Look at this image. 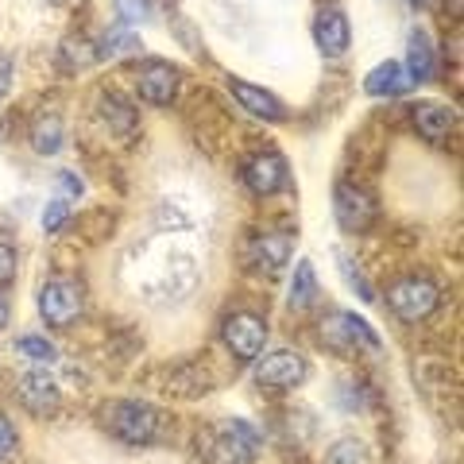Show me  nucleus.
<instances>
[{
    "label": "nucleus",
    "mask_w": 464,
    "mask_h": 464,
    "mask_svg": "<svg viewBox=\"0 0 464 464\" xmlns=\"http://www.w3.org/2000/svg\"><path fill=\"white\" fill-rule=\"evenodd\" d=\"M105 426L121 438L124 445H148L159 430V418L148 402H112L105 406Z\"/></svg>",
    "instance_id": "obj_1"
},
{
    "label": "nucleus",
    "mask_w": 464,
    "mask_h": 464,
    "mask_svg": "<svg viewBox=\"0 0 464 464\" xmlns=\"http://www.w3.org/2000/svg\"><path fill=\"white\" fill-rule=\"evenodd\" d=\"M256 449H259V433L248 422H240V418H228V422L213 433L206 453L213 464H252Z\"/></svg>",
    "instance_id": "obj_2"
},
{
    "label": "nucleus",
    "mask_w": 464,
    "mask_h": 464,
    "mask_svg": "<svg viewBox=\"0 0 464 464\" xmlns=\"http://www.w3.org/2000/svg\"><path fill=\"white\" fill-rule=\"evenodd\" d=\"M39 314L54 329H66L82 317V286L74 279H51L39 290Z\"/></svg>",
    "instance_id": "obj_3"
},
{
    "label": "nucleus",
    "mask_w": 464,
    "mask_h": 464,
    "mask_svg": "<svg viewBox=\"0 0 464 464\" xmlns=\"http://www.w3.org/2000/svg\"><path fill=\"white\" fill-rule=\"evenodd\" d=\"M221 337L232 348V356L256 360L267 344V325H264V317H256V314H232V317H225Z\"/></svg>",
    "instance_id": "obj_4"
},
{
    "label": "nucleus",
    "mask_w": 464,
    "mask_h": 464,
    "mask_svg": "<svg viewBox=\"0 0 464 464\" xmlns=\"http://www.w3.org/2000/svg\"><path fill=\"white\" fill-rule=\"evenodd\" d=\"M306 380V360L290 348H279V353L264 356L256 364V383L259 387H271V391H290Z\"/></svg>",
    "instance_id": "obj_5"
},
{
    "label": "nucleus",
    "mask_w": 464,
    "mask_h": 464,
    "mask_svg": "<svg viewBox=\"0 0 464 464\" xmlns=\"http://www.w3.org/2000/svg\"><path fill=\"white\" fill-rule=\"evenodd\" d=\"M438 298L441 295L430 279H402L395 290H391V310H395L402 322H422V317L433 314Z\"/></svg>",
    "instance_id": "obj_6"
},
{
    "label": "nucleus",
    "mask_w": 464,
    "mask_h": 464,
    "mask_svg": "<svg viewBox=\"0 0 464 464\" xmlns=\"http://www.w3.org/2000/svg\"><path fill=\"white\" fill-rule=\"evenodd\" d=\"M333 213H337L344 232H364L375 221V201L364 190H356V186L341 182L337 190H333Z\"/></svg>",
    "instance_id": "obj_7"
},
{
    "label": "nucleus",
    "mask_w": 464,
    "mask_h": 464,
    "mask_svg": "<svg viewBox=\"0 0 464 464\" xmlns=\"http://www.w3.org/2000/svg\"><path fill=\"white\" fill-rule=\"evenodd\" d=\"M244 182H248V190L267 198L275 190H283L286 186V163L275 151H264V155H252L248 167H244Z\"/></svg>",
    "instance_id": "obj_8"
},
{
    "label": "nucleus",
    "mask_w": 464,
    "mask_h": 464,
    "mask_svg": "<svg viewBox=\"0 0 464 464\" xmlns=\"http://www.w3.org/2000/svg\"><path fill=\"white\" fill-rule=\"evenodd\" d=\"M325 341L337 344V348H353V344H364V348H380V337L372 333V325L356 314H333V322L325 325Z\"/></svg>",
    "instance_id": "obj_9"
},
{
    "label": "nucleus",
    "mask_w": 464,
    "mask_h": 464,
    "mask_svg": "<svg viewBox=\"0 0 464 464\" xmlns=\"http://www.w3.org/2000/svg\"><path fill=\"white\" fill-rule=\"evenodd\" d=\"M179 93V70L167 63H148L140 70V97L151 101V105H167V101Z\"/></svg>",
    "instance_id": "obj_10"
},
{
    "label": "nucleus",
    "mask_w": 464,
    "mask_h": 464,
    "mask_svg": "<svg viewBox=\"0 0 464 464\" xmlns=\"http://www.w3.org/2000/svg\"><path fill=\"white\" fill-rule=\"evenodd\" d=\"M314 39L329 58H337L348 51V20L341 16L337 8H322L314 20Z\"/></svg>",
    "instance_id": "obj_11"
},
{
    "label": "nucleus",
    "mask_w": 464,
    "mask_h": 464,
    "mask_svg": "<svg viewBox=\"0 0 464 464\" xmlns=\"http://www.w3.org/2000/svg\"><path fill=\"white\" fill-rule=\"evenodd\" d=\"M20 402L27 406L32 414H54L58 411V387L51 375L43 372H32L20 380Z\"/></svg>",
    "instance_id": "obj_12"
},
{
    "label": "nucleus",
    "mask_w": 464,
    "mask_h": 464,
    "mask_svg": "<svg viewBox=\"0 0 464 464\" xmlns=\"http://www.w3.org/2000/svg\"><path fill=\"white\" fill-rule=\"evenodd\" d=\"M228 90H232V97H237L252 116H264V121H283V116H286V109H283L279 97L256 90V85H248V82H237V78H232Z\"/></svg>",
    "instance_id": "obj_13"
},
{
    "label": "nucleus",
    "mask_w": 464,
    "mask_h": 464,
    "mask_svg": "<svg viewBox=\"0 0 464 464\" xmlns=\"http://www.w3.org/2000/svg\"><path fill=\"white\" fill-rule=\"evenodd\" d=\"M364 90H368L372 97H399V93L411 90V78H406L402 63H380V66H375L372 74H368Z\"/></svg>",
    "instance_id": "obj_14"
},
{
    "label": "nucleus",
    "mask_w": 464,
    "mask_h": 464,
    "mask_svg": "<svg viewBox=\"0 0 464 464\" xmlns=\"http://www.w3.org/2000/svg\"><path fill=\"white\" fill-rule=\"evenodd\" d=\"M414 124L430 143H441L449 136V128H453V112L438 105V101H422V105H414Z\"/></svg>",
    "instance_id": "obj_15"
},
{
    "label": "nucleus",
    "mask_w": 464,
    "mask_h": 464,
    "mask_svg": "<svg viewBox=\"0 0 464 464\" xmlns=\"http://www.w3.org/2000/svg\"><path fill=\"white\" fill-rule=\"evenodd\" d=\"M406 78L411 82H430L433 78V47L426 32H411V47H406Z\"/></svg>",
    "instance_id": "obj_16"
},
{
    "label": "nucleus",
    "mask_w": 464,
    "mask_h": 464,
    "mask_svg": "<svg viewBox=\"0 0 464 464\" xmlns=\"http://www.w3.org/2000/svg\"><path fill=\"white\" fill-rule=\"evenodd\" d=\"M256 256H259V267L279 271L290 259V237L286 232H264V237L256 240Z\"/></svg>",
    "instance_id": "obj_17"
},
{
    "label": "nucleus",
    "mask_w": 464,
    "mask_h": 464,
    "mask_svg": "<svg viewBox=\"0 0 464 464\" xmlns=\"http://www.w3.org/2000/svg\"><path fill=\"white\" fill-rule=\"evenodd\" d=\"M32 143H35L39 155H58V148H63V121H58L54 112L35 116V124H32Z\"/></svg>",
    "instance_id": "obj_18"
},
{
    "label": "nucleus",
    "mask_w": 464,
    "mask_h": 464,
    "mask_svg": "<svg viewBox=\"0 0 464 464\" xmlns=\"http://www.w3.org/2000/svg\"><path fill=\"white\" fill-rule=\"evenodd\" d=\"M314 298H317V275H314V264H310V259H298L295 283H290V306H295V310H306V306H314Z\"/></svg>",
    "instance_id": "obj_19"
},
{
    "label": "nucleus",
    "mask_w": 464,
    "mask_h": 464,
    "mask_svg": "<svg viewBox=\"0 0 464 464\" xmlns=\"http://www.w3.org/2000/svg\"><path fill=\"white\" fill-rule=\"evenodd\" d=\"M101 112H105V121H109L121 136H128V132L136 128V109H128V101H121L116 93L101 97Z\"/></svg>",
    "instance_id": "obj_20"
},
{
    "label": "nucleus",
    "mask_w": 464,
    "mask_h": 464,
    "mask_svg": "<svg viewBox=\"0 0 464 464\" xmlns=\"http://www.w3.org/2000/svg\"><path fill=\"white\" fill-rule=\"evenodd\" d=\"M325 464H372V457H368V449L360 445V441H353V438H344V441H337L329 449V457H325Z\"/></svg>",
    "instance_id": "obj_21"
},
{
    "label": "nucleus",
    "mask_w": 464,
    "mask_h": 464,
    "mask_svg": "<svg viewBox=\"0 0 464 464\" xmlns=\"http://www.w3.org/2000/svg\"><path fill=\"white\" fill-rule=\"evenodd\" d=\"M140 51V39L132 32H124V27H116V32L105 35V47H101V54L105 58H124V54H136Z\"/></svg>",
    "instance_id": "obj_22"
},
{
    "label": "nucleus",
    "mask_w": 464,
    "mask_h": 464,
    "mask_svg": "<svg viewBox=\"0 0 464 464\" xmlns=\"http://www.w3.org/2000/svg\"><path fill=\"white\" fill-rule=\"evenodd\" d=\"M16 356L35 360V364H51V360H54V344L47 337H20L16 341Z\"/></svg>",
    "instance_id": "obj_23"
},
{
    "label": "nucleus",
    "mask_w": 464,
    "mask_h": 464,
    "mask_svg": "<svg viewBox=\"0 0 464 464\" xmlns=\"http://www.w3.org/2000/svg\"><path fill=\"white\" fill-rule=\"evenodd\" d=\"M341 275H344V283H348V286H353V290H356V295H360V298H364V302H375V290H372V283H368V279H364V275H360V271H356L353 264H348V259H344V256H341Z\"/></svg>",
    "instance_id": "obj_24"
},
{
    "label": "nucleus",
    "mask_w": 464,
    "mask_h": 464,
    "mask_svg": "<svg viewBox=\"0 0 464 464\" xmlns=\"http://www.w3.org/2000/svg\"><path fill=\"white\" fill-rule=\"evenodd\" d=\"M66 217H70V209H66V201L58 198V201H51V206H47V213H43V228H47V232H58V228L66 225Z\"/></svg>",
    "instance_id": "obj_25"
},
{
    "label": "nucleus",
    "mask_w": 464,
    "mask_h": 464,
    "mask_svg": "<svg viewBox=\"0 0 464 464\" xmlns=\"http://www.w3.org/2000/svg\"><path fill=\"white\" fill-rule=\"evenodd\" d=\"M116 12L128 20V24H136L148 16V0H116Z\"/></svg>",
    "instance_id": "obj_26"
},
{
    "label": "nucleus",
    "mask_w": 464,
    "mask_h": 464,
    "mask_svg": "<svg viewBox=\"0 0 464 464\" xmlns=\"http://www.w3.org/2000/svg\"><path fill=\"white\" fill-rule=\"evenodd\" d=\"M16 445H20V438H16V430H12V422H8V418H0V460H5V457H12V453H16Z\"/></svg>",
    "instance_id": "obj_27"
},
{
    "label": "nucleus",
    "mask_w": 464,
    "mask_h": 464,
    "mask_svg": "<svg viewBox=\"0 0 464 464\" xmlns=\"http://www.w3.org/2000/svg\"><path fill=\"white\" fill-rule=\"evenodd\" d=\"M16 279V252L8 248V244H0V286Z\"/></svg>",
    "instance_id": "obj_28"
},
{
    "label": "nucleus",
    "mask_w": 464,
    "mask_h": 464,
    "mask_svg": "<svg viewBox=\"0 0 464 464\" xmlns=\"http://www.w3.org/2000/svg\"><path fill=\"white\" fill-rule=\"evenodd\" d=\"M8 85H12V63H8L5 54H0V97L8 93Z\"/></svg>",
    "instance_id": "obj_29"
},
{
    "label": "nucleus",
    "mask_w": 464,
    "mask_h": 464,
    "mask_svg": "<svg viewBox=\"0 0 464 464\" xmlns=\"http://www.w3.org/2000/svg\"><path fill=\"white\" fill-rule=\"evenodd\" d=\"M58 186H63L66 194H82V182H78V179H74V174H70V170H63V174H58Z\"/></svg>",
    "instance_id": "obj_30"
},
{
    "label": "nucleus",
    "mask_w": 464,
    "mask_h": 464,
    "mask_svg": "<svg viewBox=\"0 0 464 464\" xmlns=\"http://www.w3.org/2000/svg\"><path fill=\"white\" fill-rule=\"evenodd\" d=\"M8 325V306H5V298H0V329Z\"/></svg>",
    "instance_id": "obj_31"
},
{
    "label": "nucleus",
    "mask_w": 464,
    "mask_h": 464,
    "mask_svg": "<svg viewBox=\"0 0 464 464\" xmlns=\"http://www.w3.org/2000/svg\"><path fill=\"white\" fill-rule=\"evenodd\" d=\"M418 5H422V0H418Z\"/></svg>",
    "instance_id": "obj_32"
}]
</instances>
